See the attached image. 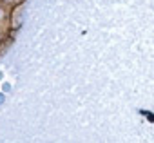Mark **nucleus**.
Returning <instances> with one entry per match:
<instances>
[{"mask_svg": "<svg viewBox=\"0 0 154 143\" xmlns=\"http://www.w3.org/2000/svg\"><path fill=\"white\" fill-rule=\"evenodd\" d=\"M11 15H13V8H9V6L0 2V27H2L4 31H6V26L11 20Z\"/></svg>", "mask_w": 154, "mask_h": 143, "instance_id": "f257e3e1", "label": "nucleus"}, {"mask_svg": "<svg viewBox=\"0 0 154 143\" xmlns=\"http://www.w3.org/2000/svg\"><path fill=\"white\" fill-rule=\"evenodd\" d=\"M0 2L6 4V6H9V8H17V6L22 2V0H0Z\"/></svg>", "mask_w": 154, "mask_h": 143, "instance_id": "f03ea898", "label": "nucleus"}, {"mask_svg": "<svg viewBox=\"0 0 154 143\" xmlns=\"http://www.w3.org/2000/svg\"><path fill=\"white\" fill-rule=\"evenodd\" d=\"M4 35H6V31H4L2 27H0V42H2V40H4Z\"/></svg>", "mask_w": 154, "mask_h": 143, "instance_id": "7ed1b4c3", "label": "nucleus"}]
</instances>
